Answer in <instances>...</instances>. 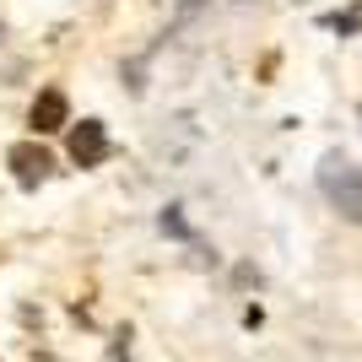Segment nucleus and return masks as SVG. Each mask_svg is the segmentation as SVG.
I'll return each instance as SVG.
<instances>
[{"instance_id": "f257e3e1", "label": "nucleus", "mask_w": 362, "mask_h": 362, "mask_svg": "<svg viewBox=\"0 0 362 362\" xmlns=\"http://www.w3.org/2000/svg\"><path fill=\"white\" fill-rule=\"evenodd\" d=\"M319 184H325V195L341 206L346 222H362V168H351L341 151H330V157L319 163Z\"/></svg>"}, {"instance_id": "f03ea898", "label": "nucleus", "mask_w": 362, "mask_h": 362, "mask_svg": "<svg viewBox=\"0 0 362 362\" xmlns=\"http://www.w3.org/2000/svg\"><path fill=\"white\" fill-rule=\"evenodd\" d=\"M6 163H11V173H16V184H22V189H38V184L49 179L54 157H49L38 141H16V146L6 151Z\"/></svg>"}, {"instance_id": "7ed1b4c3", "label": "nucleus", "mask_w": 362, "mask_h": 362, "mask_svg": "<svg viewBox=\"0 0 362 362\" xmlns=\"http://www.w3.org/2000/svg\"><path fill=\"white\" fill-rule=\"evenodd\" d=\"M28 124H33V136H54V130H65V124H71V103H65V92L60 87L38 92V98H33Z\"/></svg>"}, {"instance_id": "20e7f679", "label": "nucleus", "mask_w": 362, "mask_h": 362, "mask_svg": "<svg viewBox=\"0 0 362 362\" xmlns=\"http://www.w3.org/2000/svg\"><path fill=\"white\" fill-rule=\"evenodd\" d=\"M103 157H108V130L98 119H81L71 130V163L76 168H98Z\"/></svg>"}, {"instance_id": "39448f33", "label": "nucleus", "mask_w": 362, "mask_h": 362, "mask_svg": "<svg viewBox=\"0 0 362 362\" xmlns=\"http://www.w3.org/2000/svg\"><path fill=\"white\" fill-rule=\"evenodd\" d=\"M163 233H173V238H189V227H184L179 211H163Z\"/></svg>"}]
</instances>
